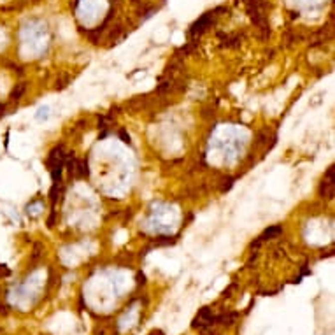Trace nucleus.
<instances>
[{
	"label": "nucleus",
	"instance_id": "nucleus-4",
	"mask_svg": "<svg viewBox=\"0 0 335 335\" xmlns=\"http://www.w3.org/2000/svg\"><path fill=\"white\" fill-rule=\"evenodd\" d=\"M4 109H5V106L4 104H0V118H2V114H4Z\"/></svg>",
	"mask_w": 335,
	"mask_h": 335
},
{
	"label": "nucleus",
	"instance_id": "nucleus-1",
	"mask_svg": "<svg viewBox=\"0 0 335 335\" xmlns=\"http://www.w3.org/2000/svg\"><path fill=\"white\" fill-rule=\"evenodd\" d=\"M334 186H335V182H334V167H330V168H328V172H327V175H325V179H323L321 191H323L325 188H328V198H334Z\"/></svg>",
	"mask_w": 335,
	"mask_h": 335
},
{
	"label": "nucleus",
	"instance_id": "nucleus-2",
	"mask_svg": "<svg viewBox=\"0 0 335 335\" xmlns=\"http://www.w3.org/2000/svg\"><path fill=\"white\" fill-rule=\"evenodd\" d=\"M23 91H25V84H18V86L12 90V93H11V99H14V100H18L19 97L23 95Z\"/></svg>",
	"mask_w": 335,
	"mask_h": 335
},
{
	"label": "nucleus",
	"instance_id": "nucleus-3",
	"mask_svg": "<svg viewBox=\"0 0 335 335\" xmlns=\"http://www.w3.org/2000/svg\"><path fill=\"white\" fill-rule=\"evenodd\" d=\"M47 113H49V107H40L39 113H37V120H42V118L46 120V118L49 116Z\"/></svg>",
	"mask_w": 335,
	"mask_h": 335
}]
</instances>
